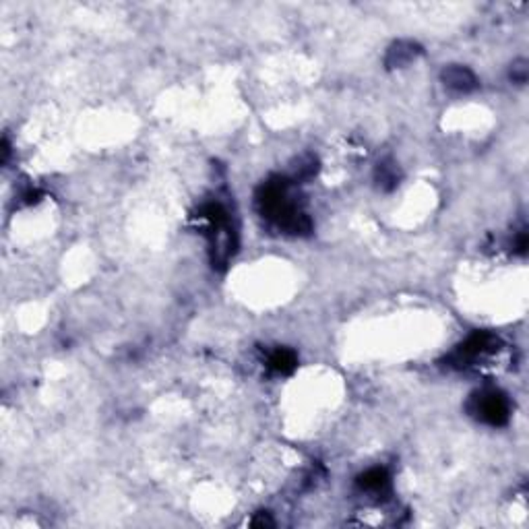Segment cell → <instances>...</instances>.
<instances>
[{"label":"cell","instance_id":"6da1fadb","mask_svg":"<svg viewBox=\"0 0 529 529\" xmlns=\"http://www.w3.org/2000/svg\"><path fill=\"white\" fill-rule=\"evenodd\" d=\"M469 410L478 420H482L490 426H503L509 422V416H511L509 399L496 389H484V391L476 393L471 397Z\"/></svg>","mask_w":529,"mask_h":529},{"label":"cell","instance_id":"7a4b0ae2","mask_svg":"<svg viewBox=\"0 0 529 529\" xmlns=\"http://www.w3.org/2000/svg\"><path fill=\"white\" fill-rule=\"evenodd\" d=\"M496 346H498V339H496L492 333L478 331V333L469 335L455 352L448 355V362H453V366H467V364L473 362L476 358L498 350Z\"/></svg>","mask_w":529,"mask_h":529},{"label":"cell","instance_id":"3957f363","mask_svg":"<svg viewBox=\"0 0 529 529\" xmlns=\"http://www.w3.org/2000/svg\"><path fill=\"white\" fill-rule=\"evenodd\" d=\"M441 79L446 87L461 91V93H467V91H473V89L478 87L476 75L467 67H461V65H448V67H444L441 73Z\"/></svg>","mask_w":529,"mask_h":529},{"label":"cell","instance_id":"277c9868","mask_svg":"<svg viewBox=\"0 0 529 529\" xmlns=\"http://www.w3.org/2000/svg\"><path fill=\"white\" fill-rule=\"evenodd\" d=\"M420 54H422V48H420L416 42L403 40V42H397V44H393V46L389 48L387 60H385V62H387L389 69H401V67L414 62Z\"/></svg>","mask_w":529,"mask_h":529},{"label":"cell","instance_id":"5b68a950","mask_svg":"<svg viewBox=\"0 0 529 529\" xmlns=\"http://www.w3.org/2000/svg\"><path fill=\"white\" fill-rule=\"evenodd\" d=\"M389 482H391V478H389L385 467H372V469L364 471L358 478V488L364 490V492L378 494V492H385L389 488Z\"/></svg>","mask_w":529,"mask_h":529},{"label":"cell","instance_id":"8992f818","mask_svg":"<svg viewBox=\"0 0 529 529\" xmlns=\"http://www.w3.org/2000/svg\"><path fill=\"white\" fill-rule=\"evenodd\" d=\"M374 176H376V182H378V186H380L383 190H393V188H397L401 174H399V168H397L395 162L385 160V162H380V164L376 166Z\"/></svg>","mask_w":529,"mask_h":529},{"label":"cell","instance_id":"52a82bcc","mask_svg":"<svg viewBox=\"0 0 529 529\" xmlns=\"http://www.w3.org/2000/svg\"><path fill=\"white\" fill-rule=\"evenodd\" d=\"M269 368L271 370H275V372H279V374H289L294 368H296V364H298V358H296V353L292 352V350H283V348H279V350H275V352L269 355Z\"/></svg>","mask_w":529,"mask_h":529},{"label":"cell","instance_id":"ba28073f","mask_svg":"<svg viewBox=\"0 0 529 529\" xmlns=\"http://www.w3.org/2000/svg\"><path fill=\"white\" fill-rule=\"evenodd\" d=\"M317 170H319V162H317V158L314 156H302L300 160H298V164L294 166V180H308V178H312L317 174Z\"/></svg>","mask_w":529,"mask_h":529},{"label":"cell","instance_id":"9c48e42d","mask_svg":"<svg viewBox=\"0 0 529 529\" xmlns=\"http://www.w3.org/2000/svg\"><path fill=\"white\" fill-rule=\"evenodd\" d=\"M511 79H513V83H519V85H523L528 81V60L513 62V67H511Z\"/></svg>","mask_w":529,"mask_h":529},{"label":"cell","instance_id":"30bf717a","mask_svg":"<svg viewBox=\"0 0 529 529\" xmlns=\"http://www.w3.org/2000/svg\"><path fill=\"white\" fill-rule=\"evenodd\" d=\"M513 251L519 253V255H526V251H528V234H526V232H519V234L515 236V240H513Z\"/></svg>","mask_w":529,"mask_h":529},{"label":"cell","instance_id":"8fae6325","mask_svg":"<svg viewBox=\"0 0 529 529\" xmlns=\"http://www.w3.org/2000/svg\"><path fill=\"white\" fill-rule=\"evenodd\" d=\"M251 526H253V528H271V526H273V519H271L269 515L261 513V515H257V517L251 521Z\"/></svg>","mask_w":529,"mask_h":529}]
</instances>
